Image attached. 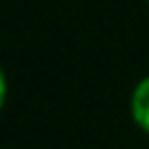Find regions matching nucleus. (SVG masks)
Here are the masks:
<instances>
[{"label": "nucleus", "instance_id": "f257e3e1", "mask_svg": "<svg viewBox=\"0 0 149 149\" xmlns=\"http://www.w3.org/2000/svg\"><path fill=\"white\" fill-rule=\"evenodd\" d=\"M131 113H134V120L149 134V79L139 81V86L134 89V97H131Z\"/></svg>", "mask_w": 149, "mask_h": 149}, {"label": "nucleus", "instance_id": "f03ea898", "mask_svg": "<svg viewBox=\"0 0 149 149\" xmlns=\"http://www.w3.org/2000/svg\"><path fill=\"white\" fill-rule=\"evenodd\" d=\"M5 102V79H3V71H0V107Z\"/></svg>", "mask_w": 149, "mask_h": 149}]
</instances>
